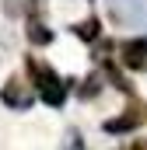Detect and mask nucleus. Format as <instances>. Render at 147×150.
Segmentation results:
<instances>
[{"label": "nucleus", "instance_id": "obj_1", "mask_svg": "<svg viewBox=\"0 0 147 150\" xmlns=\"http://www.w3.org/2000/svg\"><path fill=\"white\" fill-rule=\"evenodd\" d=\"M28 70L35 74V84H39V98L46 101V105H53V108H60L63 101H67V84L60 80V77L53 74L46 63H35V59H28Z\"/></svg>", "mask_w": 147, "mask_h": 150}, {"label": "nucleus", "instance_id": "obj_2", "mask_svg": "<svg viewBox=\"0 0 147 150\" xmlns=\"http://www.w3.org/2000/svg\"><path fill=\"white\" fill-rule=\"evenodd\" d=\"M0 98H4V105H11V108H32L35 91H32V84H25V80H7L4 91H0Z\"/></svg>", "mask_w": 147, "mask_h": 150}, {"label": "nucleus", "instance_id": "obj_3", "mask_svg": "<svg viewBox=\"0 0 147 150\" xmlns=\"http://www.w3.org/2000/svg\"><path fill=\"white\" fill-rule=\"evenodd\" d=\"M123 63L130 70H147V38H130L123 42Z\"/></svg>", "mask_w": 147, "mask_h": 150}, {"label": "nucleus", "instance_id": "obj_4", "mask_svg": "<svg viewBox=\"0 0 147 150\" xmlns=\"http://www.w3.org/2000/svg\"><path fill=\"white\" fill-rule=\"evenodd\" d=\"M137 122H140L137 112L119 115V119H109V122H105V133H130V129H137Z\"/></svg>", "mask_w": 147, "mask_h": 150}, {"label": "nucleus", "instance_id": "obj_5", "mask_svg": "<svg viewBox=\"0 0 147 150\" xmlns=\"http://www.w3.org/2000/svg\"><path fill=\"white\" fill-rule=\"evenodd\" d=\"M98 28H102V25H98V18H88V21H81V25H77V35H81V38H98Z\"/></svg>", "mask_w": 147, "mask_h": 150}, {"label": "nucleus", "instance_id": "obj_6", "mask_svg": "<svg viewBox=\"0 0 147 150\" xmlns=\"http://www.w3.org/2000/svg\"><path fill=\"white\" fill-rule=\"evenodd\" d=\"M28 38L39 42V45H46V42H53V32H49V28H42V25H32V28H28Z\"/></svg>", "mask_w": 147, "mask_h": 150}, {"label": "nucleus", "instance_id": "obj_7", "mask_svg": "<svg viewBox=\"0 0 147 150\" xmlns=\"http://www.w3.org/2000/svg\"><path fill=\"white\" fill-rule=\"evenodd\" d=\"M63 150H84V147H81V140H77V133L67 136V147H63Z\"/></svg>", "mask_w": 147, "mask_h": 150}, {"label": "nucleus", "instance_id": "obj_8", "mask_svg": "<svg viewBox=\"0 0 147 150\" xmlns=\"http://www.w3.org/2000/svg\"><path fill=\"white\" fill-rule=\"evenodd\" d=\"M126 150H147V143H140V140H137V143H130Z\"/></svg>", "mask_w": 147, "mask_h": 150}]
</instances>
